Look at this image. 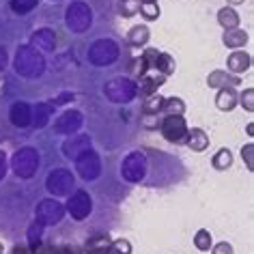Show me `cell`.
Instances as JSON below:
<instances>
[{
	"label": "cell",
	"mask_w": 254,
	"mask_h": 254,
	"mask_svg": "<svg viewBox=\"0 0 254 254\" xmlns=\"http://www.w3.org/2000/svg\"><path fill=\"white\" fill-rule=\"evenodd\" d=\"M13 69L22 78H28V80L41 78L43 71H46V59H43V54L37 48L30 46V43L28 46H20L15 52V59H13Z\"/></svg>",
	"instance_id": "cell-1"
},
{
	"label": "cell",
	"mask_w": 254,
	"mask_h": 254,
	"mask_svg": "<svg viewBox=\"0 0 254 254\" xmlns=\"http://www.w3.org/2000/svg\"><path fill=\"white\" fill-rule=\"evenodd\" d=\"M104 95L112 104H129L138 95V84L131 78L119 75V78H112L104 84Z\"/></svg>",
	"instance_id": "cell-2"
},
{
	"label": "cell",
	"mask_w": 254,
	"mask_h": 254,
	"mask_svg": "<svg viewBox=\"0 0 254 254\" xmlns=\"http://www.w3.org/2000/svg\"><path fill=\"white\" fill-rule=\"evenodd\" d=\"M11 168L20 179H33L39 170V151L33 147H22L11 157Z\"/></svg>",
	"instance_id": "cell-3"
},
{
	"label": "cell",
	"mask_w": 254,
	"mask_h": 254,
	"mask_svg": "<svg viewBox=\"0 0 254 254\" xmlns=\"http://www.w3.org/2000/svg\"><path fill=\"white\" fill-rule=\"evenodd\" d=\"M121 56V48L112 39H97L88 48V63L95 67H108L114 65Z\"/></svg>",
	"instance_id": "cell-4"
},
{
	"label": "cell",
	"mask_w": 254,
	"mask_h": 254,
	"mask_svg": "<svg viewBox=\"0 0 254 254\" xmlns=\"http://www.w3.org/2000/svg\"><path fill=\"white\" fill-rule=\"evenodd\" d=\"M149 173V160L142 151H131L121 162V177L127 183H140Z\"/></svg>",
	"instance_id": "cell-5"
},
{
	"label": "cell",
	"mask_w": 254,
	"mask_h": 254,
	"mask_svg": "<svg viewBox=\"0 0 254 254\" xmlns=\"http://www.w3.org/2000/svg\"><path fill=\"white\" fill-rule=\"evenodd\" d=\"M65 24L67 28L71 30V33H86L88 28H91L93 24V11L91 7H88L86 2H82V0H75V2H71L65 11Z\"/></svg>",
	"instance_id": "cell-6"
},
{
	"label": "cell",
	"mask_w": 254,
	"mask_h": 254,
	"mask_svg": "<svg viewBox=\"0 0 254 254\" xmlns=\"http://www.w3.org/2000/svg\"><path fill=\"white\" fill-rule=\"evenodd\" d=\"M46 190L52 196H69L75 190V177L67 168H56L48 175Z\"/></svg>",
	"instance_id": "cell-7"
},
{
	"label": "cell",
	"mask_w": 254,
	"mask_h": 254,
	"mask_svg": "<svg viewBox=\"0 0 254 254\" xmlns=\"http://www.w3.org/2000/svg\"><path fill=\"white\" fill-rule=\"evenodd\" d=\"M65 211L71 215V220L75 222H82L86 220L93 211V198L86 190H73L71 196H69L67 205H65Z\"/></svg>",
	"instance_id": "cell-8"
},
{
	"label": "cell",
	"mask_w": 254,
	"mask_h": 254,
	"mask_svg": "<svg viewBox=\"0 0 254 254\" xmlns=\"http://www.w3.org/2000/svg\"><path fill=\"white\" fill-rule=\"evenodd\" d=\"M65 205L63 202H59L56 198H46L41 200L39 205H37L35 209V220L39 222V224L43 226H54L59 224V222L65 218Z\"/></svg>",
	"instance_id": "cell-9"
},
{
	"label": "cell",
	"mask_w": 254,
	"mask_h": 254,
	"mask_svg": "<svg viewBox=\"0 0 254 254\" xmlns=\"http://www.w3.org/2000/svg\"><path fill=\"white\" fill-rule=\"evenodd\" d=\"M188 129H190V127H188V123H186V119H183V117H175V114H166V117H164V121L160 123L162 136L166 138L168 142H175V144L186 142Z\"/></svg>",
	"instance_id": "cell-10"
},
{
	"label": "cell",
	"mask_w": 254,
	"mask_h": 254,
	"mask_svg": "<svg viewBox=\"0 0 254 254\" xmlns=\"http://www.w3.org/2000/svg\"><path fill=\"white\" fill-rule=\"evenodd\" d=\"M75 173H78L84 181H95L101 175V160L95 151H84L82 155L75 157Z\"/></svg>",
	"instance_id": "cell-11"
},
{
	"label": "cell",
	"mask_w": 254,
	"mask_h": 254,
	"mask_svg": "<svg viewBox=\"0 0 254 254\" xmlns=\"http://www.w3.org/2000/svg\"><path fill=\"white\" fill-rule=\"evenodd\" d=\"M84 125V117L82 112L78 110H65L59 119L54 121V134H61V136H73L78 134Z\"/></svg>",
	"instance_id": "cell-12"
},
{
	"label": "cell",
	"mask_w": 254,
	"mask_h": 254,
	"mask_svg": "<svg viewBox=\"0 0 254 254\" xmlns=\"http://www.w3.org/2000/svg\"><path fill=\"white\" fill-rule=\"evenodd\" d=\"M9 121L13 127L24 129V127H28L33 123V108H30L26 101H15V104L9 108Z\"/></svg>",
	"instance_id": "cell-13"
},
{
	"label": "cell",
	"mask_w": 254,
	"mask_h": 254,
	"mask_svg": "<svg viewBox=\"0 0 254 254\" xmlns=\"http://www.w3.org/2000/svg\"><path fill=\"white\" fill-rule=\"evenodd\" d=\"M91 138L88 136H73L67 142H63V155L69 160H75L78 155H82L84 151H91Z\"/></svg>",
	"instance_id": "cell-14"
},
{
	"label": "cell",
	"mask_w": 254,
	"mask_h": 254,
	"mask_svg": "<svg viewBox=\"0 0 254 254\" xmlns=\"http://www.w3.org/2000/svg\"><path fill=\"white\" fill-rule=\"evenodd\" d=\"M30 46L37 48L39 52H54V48H56V35H54V30L52 28H39V30H35L33 37H30Z\"/></svg>",
	"instance_id": "cell-15"
},
{
	"label": "cell",
	"mask_w": 254,
	"mask_h": 254,
	"mask_svg": "<svg viewBox=\"0 0 254 254\" xmlns=\"http://www.w3.org/2000/svg\"><path fill=\"white\" fill-rule=\"evenodd\" d=\"M207 84L211 88H226V86H239L241 84V78L239 75H231L226 73L224 69H215V71H211L207 75Z\"/></svg>",
	"instance_id": "cell-16"
},
{
	"label": "cell",
	"mask_w": 254,
	"mask_h": 254,
	"mask_svg": "<svg viewBox=\"0 0 254 254\" xmlns=\"http://www.w3.org/2000/svg\"><path fill=\"white\" fill-rule=\"evenodd\" d=\"M112 244V237L108 233H97L93 235L91 239H86L84 248H82V252L84 254H106L108 248Z\"/></svg>",
	"instance_id": "cell-17"
},
{
	"label": "cell",
	"mask_w": 254,
	"mask_h": 254,
	"mask_svg": "<svg viewBox=\"0 0 254 254\" xmlns=\"http://www.w3.org/2000/svg\"><path fill=\"white\" fill-rule=\"evenodd\" d=\"M226 65H228V71H233V73H244L250 69L252 65V56L244 52V50H235V52L228 56V61H226Z\"/></svg>",
	"instance_id": "cell-18"
},
{
	"label": "cell",
	"mask_w": 254,
	"mask_h": 254,
	"mask_svg": "<svg viewBox=\"0 0 254 254\" xmlns=\"http://www.w3.org/2000/svg\"><path fill=\"white\" fill-rule=\"evenodd\" d=\"M237 91H235L233 86H226V88H218V95H215V106H218V110L222 112H231L235 106H237Z\"/></svg>",
	"instance_id": "cell-19"
},
{
	"label": "cell",
	"mask_w": 254,
	"mask_h": 254,
	"mask_svg": "<svg viewBox=\"0 0 254 254\" xmlns=\"http://www.w3.org/2000/svg\"><path fill=\"white\" fill-rule=\"evenodd\" d=\"M186 144L196 153H202L207 147H209V136L205 129L200 127H194V129H188V136H186Z\"/></svg>",
	"instance_id": "cell-20"
},
{
	"label": "cell",
	"mask_w": 254,
	"mask_h": 254,
	"mask_svg": "<svg viewBox=\"0 0 254 254\" xmlns=\"http://www.w3.org/2000/svg\"><path fill=\"white\" fill-rule=\"evenodd\" d=\"M222 43H224L226 48L239 50V48H244L248 43V33H246V30H241L239 26L237 28H226L224 37H222Z\"/></svg>",
	"instance_id": "cell-21"
},
{
	"label": "cell",
	"mask_w": 254,
	"mask_h": 254,
	"mask_svg": "<svg viewBox=\"0 0 254 254\" xmlns=\"http://www.w3.org/2000/svg\"><path fill=\"white\" fill-rule=\"evenodd\" d=\"M52 112H54V106L50 104V101H41V104H37L33 108V123H30V125H35L37 129L46 127L50 117H52Z\"/></svg>",
	"instance_id": "cell-22"
},
{
	"label": "cell",
	"mask_w": 254,
	"mask_h": 254,
	"mask_svg": "<svg viewBox=\"0 0 254 254\" xmlns=\"http://www.w3.org/2000/svg\"><path fill=\"white\" fill-rule=\"evenodd\" d=\"M157 56H160V52H157L155 48H147L140 54V61H138V75H140V78L144 73H149V71H157V69H155Z\"/></svg>",
	"instance_id": "cell-23"
},
{
	"label": "cell",
	"mask_w": 254,
	"mask_h": 254,
	"mask_svg": "<svg viewBox=\"0 0 254 254\" xmlns=\"http://www.w3.org/2000/svg\"><path fill=\"white\" fill-rule=\"evenodd\" d=\"M149 28L144 26V24H140V26H134L127 33V43H129L131 48H142V46H147V41H149Z\"/></svg>",
	"instance_id": "cell-24"
},
{
	"label": "cell",
	"mask_w": 254,
	"mask_h": 254,
	"mask_svg": "<svg viewBox=\"0 0 254 254\" xmlns=\"http://www.w3.org/2000/svg\"><path fill=\"white\" fill-rule=\"evenodd\" d=\"M162 104H164V97L160 93H153V95H149V97H144V101H142L144 117H157V114L162 112Z\"/></svg>",
	"instance_id": "cell-25"
},
{
	"label": "cell",
	"mask_w": 254,
	"mask_h": 254,
	"mask_svg": "<svg viewBox=\"0 0 254 254\" xmlns=\"http://www.w3.org/2000/svg\"><path fill=\"white\" fill-rule=\"evenodd\" d=\"M218 24L222 28H237L239 26V15H237V11H235L233 7H224V9H220L218 11Z\"/></svg>",
	"instance_id": "cell-26"
},
{
	"label": "cell",
	"mask_w": 254,
	"mask_h": 254,
	"mask_svg": "<svg viewBox=\"0 0 254 254\" xmlns=\"http://www.w3.org/2000/svg\"><path fill=\"white\" fill-rule=\"evenodd\" d=\"M162 112L164 114H175V117H183V114H186V101H183L181 97H164Z\"/></svg>",
	"instance_id": "cell-27"
},
{
	"label": "cell",
	"mask_w": 254,
	"mask_h": 254,
	"mask_svg": "<svg viewBox=\"0 0 254 254\" xmlns=\"http://www.w3.org/2000/svg\"><path fill=\"white\" fill-rule=\"evenodd\" d=\"M155 69L164 75V78H168V75H173V73H175V69H177L175 59H173L170 54H166V52H160V56H157V65H155Z\"/></svg>",
	"instance_id": "cell-28"
},
{
	"label": "cell",
	"mask_w": 254,
	"mask_h": 254,
	"mask_svg": "<svg viewBox=\"0 0 254 254\" xmlns=\"http://www.w3.org/2000/svg\"><path fill=\"white\" fill-rule=\"evenodd\" d=\"M211 166L215 170H228L233 166V153L228 149H220L218 153L211 157Z\"/></svg>",
	"instance_id": "cell-29"
},
{
	"label": "cell",
	"mask_w": 254,
	"mask_h": 254,
	"mask_svg": "<svg viewBox=\"0 0 254 254\" xmlns=\"http://www.w3.org/2000/svg\"><path fill=\"white\" fill-rule=\"evenodd\" d=\"M43 224H39V222H33L30 224V228H28V248L30 250H35V248H39L41 244H43Z\"/></svg>",
	"instance_id": "cell-30"
},
{
	"label": "cell",
	"mask_w": 254,
	"mask_h": 254,
	"mask_svg": "<svg viewBox=\"0 0 254 254\" xmlns=\"http://www.w3.org/2000/svg\"><path fill=\"white\" fill-rule=\"evenodd\" d=\"M194 246L198 248L200 252H209L213 246V239H211V233L207 231V228H200V231H196L194 235Z\"/></svg>",
	"instance_id": "cell-31"
},
{
	"label": "cell",
	"mask_w": 254,
	"mask_h": 254,
	"mask_svg": "<svg viewBox=\"0 0 254 254\" xmlns=\"http://www.w3.org/2000/svg\"><path fill=\"white\" fill-rule=\"evenodd\" d=\"M140 9V0H119V15L121 17H134Z\"/></svg>",
	"instance_id": "cell-32"
},
{
	"label": "cell",
	"mask_w": 254,
	"mask_h": 254,
	"mask_svg": "<svg viewBox=\"0 0 254 254\" xmlns=\"http://www.w3.org/2000/svg\"><path fill=\"white\" fill-rule=\"evenodd\" d=\"M37 4H39V0H11V7H13V11L20 15L30 13Z\"/></svg>",
	"instance_id": "cell-33"
},
{
	"label": "cell",
	"mask_w": 254,
	"mask_h": 254,
	"mask_svg": "<svg viewBox=\"0 0 254 254\" xmlns=\"http://www.w3.org/2000/svg\"><path fill=\"white\" fill-rule=\"evenodd\" d=\"M106 254H131L129 239H112V244L108 248Z\"/></svg>",
	"instance_id": "cell-34"
},
{
	"label": "cell",
	"mask_w": 254,
	"mask_h": 254,
	"mask_svg": "<svg viewBox=\"0 0 254 254\" xmlns=\"http://www.w3.org/2000/svg\"><path fill=\"white\" fill-rule=\"evenodd\" d=\"M142 13L144 20H157L160 17V7H157V2H140V9H138Z\"/></svg>",
	"instance_id": "cell-35"
},
{
	"label": "cell",
	"mask_w": 254,
	"mask_h": 254,
	"mask_svg": "<svg viewBox=\"0 0 254 254\" xmlns=\"http://www.w3.org/2000/svg\"><path fill=\"white\" fill-rule=\"evenodd\" d=\"M241 157H244V162H246V168L250 170H254V144L252 142H248L244 149H241Z\"/></svg>",
	"instance_id": "cell-36"
},
{
	"label": "cell",
	"mask_w": 254,
	"mask_h": 254,
	"mask_svg": "<svg viewBox=\"0 0 254 254\" xmlns=\"http://www.w3.org/2000/svg\"><path fill=\"white\" fill-rule=\"evenodd\" d=\"M241 106H244L246 112H254V88H246L244 93H241Z\"/></svg>",
	"instance_id": "cell-37"
},
{
	"label": "cell",
	"mask_w": 254,
	"mask_h": 254,
	"mask_svg": "<svg viewBox=\"0 0 254 254\" xmlns=\"http://www.w3.org/2000/svg\"><path fill=\"white\" fill-rule=\"evenodd\" d=\"M211 254H235V250L228 241H220V244L211 246Z\"/></svg>",
	"instance_id": "cell-38"
},
{
	"label": "cell",
	"mask_w": 254,
	"mask_h": 254,
	"mask_svg": "<svg viewBox=\"0 0 254 254\" xmlns=\"http://www.w3.org/2000/svg\"><path fill=\"white\" fill-rule=\"evenodd\" d=\"M7 155H4V151H0V181H2L4 179V177H7Z\"/></svg>",
	"instance_id": "cell-39"
},
{
	"label": "cell",
	"mask_w": 254,
	"mask_h": 254,
	"mask_svg": "<svg viewBox=\"0 0 254 254\" xmlns=\"http://www.w3.org/2000/svg\"><path fill=\"white\" fill-rule=\"evenodd\" d=\"M33 254H56V246H48V244H41L39 248H35Z\"/></svg>",
	"instance_id": "cell-40"
},
{
	"label": "cell",
	"mask_w": 254,
	"mask_h": 254,
	"mask_svg": "<svg viewBox=\"0 0 254 254\" xmlns=\"http://www.w3.org/2000/svg\"><path fill=\"white\" fill-rule=\"evenodd\" d=\"M71 99H73V93H65V95H61V97L52 99L50 104H52V106L56 108V106H61V104H67V101H71Z\"/></svg>",
	"instance_id": "cell-41"
},
{
	"label": "cell",
	"mask_w": 254,
	"mask_h": 254,
	"mask_svg": "<svg viewBox=\"0 0 254 254\" xmlns=\"http://www.w3.org/2000/svg\"><path fill=\"white\" fill-rule=\"evenodd\" d=\"M56 254H80V250L73 246H59L56 248Z\"/></svg>",
	"instance_id": "cell-42"
},
{
	"label": "cell",
	"mask_w": 254,
	"mask_h": 254,
	"mask_svg": "<svg viewBox=\"0 0 254 254\" xmlns=\"http://www.w3.org/2000/svg\"><path fill=\"white\" fill-rule=\"evenodd\" d=\"M9 254H33V250H30L28 246H20V244H17V246L11 248Z\"/></svg>",
	"instance_id": "cell-43"
},
{
	"label": "cell",
	"mask_w": 254,
	"mask_h": 254,
	"mask_svg": "<svg viewBox=\"0 0 254 254\" xmlns=\"http://www.w3.org/2000/svg\"><path fill=\"white\" fill-rule=\"evenodd\" d=\"M7 63H9L7 50H4V48H0V71H2V69H4V67H7Z\"/></svg>",
	"instance_id": "cell-44"
},
{
	"label": "cell",
	"mask_w": 254,
	"mask_h": 254,
	"mask_svg": "<svg viewBox=\"0 0 254 254\" xmlns=\"http://www.w3.org/2000/svg\"><path fill=\"white\" fill-rule=\"evenodd\" d=\"M246 131H248V136H254V123H248Z\"/></svg>",
	"instance_id": "cell-45"
},
{
	"label": "cell",
	"mask_w": 254,
	"mask_h": 254,
	"mask_svg": "<svg viewBox=\"0 0 254 254\" xmlns=\"http://www.w3.org/2000/svg\"><path fill=\"white\" fill-rule=\"evenodd\" d=\"M228 2H231V4H241L244 0H228Z\"/></svg>",
	"instance_id": "cell-46"
},
{
	"label": "cell",
	"mask_w": 254,
	"mask_h": 254,
	"mask_svg": "<svg viewBox=\"0 0 254 254\" xmlns=\"http://www.w3.org/2000/svg\"><path fill=\"white\" fill-rule=\"evenodd\" d=\"M140 2H157V0H140Z\"/></svg>",
	"instance_id": "cell-47"
},
{
	"label": "cell",
	"mask_w": 254,
	"mask_h": 254,
	"mask_svg": "<svg viewBox=\"0 0 254 254\" xmlns=\"http://www.w3.org/2000/svg\"><path fill=\"white\" fill-rule=\"evenodd\" d=\"M0 254H2V244H0Z\"/></svg>",
	"instance_id": "cell-48"
},
{
	"label": "cell",
	"mask_w": 254,
	"mask_h": 254,
	"mask_svg": "<svg viewBox=\"0 0 254 254\" xmlns=\"http://www.w3.org/2000/svg\"><path fill=\"white\" fill-rule=\"evenodd\" d=\"M54 2H59V0H54Z\"/></svg>",
	"instance_id": "cell-49"
}]
</instances>
